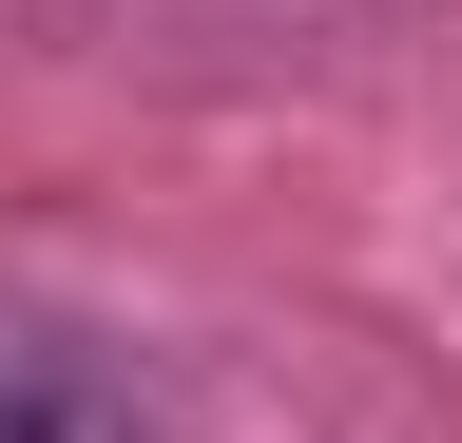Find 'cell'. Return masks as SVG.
Wrapping results in <instances>:
<instances>
[{"mask_svg": "<svg viewBox=\"0 0 462 443\" xmlns=\"http://www.w3.org/2000/svg\"><path fill=\"white\" fill-rule=\"evenodd\" d=\"M0 443H154L97 328H58L39 290H0Z\"/></svg>", "mask_w": 462, "mask_h": 443, "instance_id": "6da1fadb", "label": "cell"}]
</instances>
